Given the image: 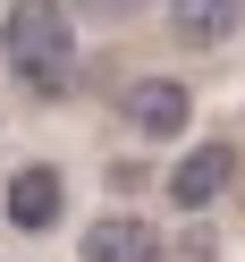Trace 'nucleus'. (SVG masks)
Segmentation results:
<instances>
[{"instance_id":"obj_1","label":"nucleus","mask_w":245,"mask_h":262,"mask_svg":"<svg viewBox=\"0 0 245 262\" xmlns=\"http://www.w3.org/2000/svg\"><path fill=\"white\" fill-rule=\"evenodd\" d=\"M0 59H9V76L34 102H68V85H76V17H68V0H17L0 17Z\"/></svg>"},{"instance_id":"obj_2","label":"nucleus","mask_w":245,"mask_h":262,"mask_svg":"<svg viewBox=\"0 0 245 262\" xmlns=\"http://www.w3.org/2000/svg\"><path fill=\"white\" fill-rule=\"evenodd\" d=\"M0 211H9V228H17V237L59 228V211H68V178H59V161H26V169H9Z\"/></svg>"},{"instance_id":"obj_3","label":"nucleus","mask_w":245,"mask_h":262,"mask_svg":"<svg viewBox=\"0 0 245 262\" xmlns=\"http://www.w3.org/2000/svg\"><path fill=\"white\" fill-rule=\"evenodd\" d=\"M228 186H237V144H228V136L186 144V152H177V169H169V203H177V211H211Z\"/></svg>"},{"instance_id":"obj_4","label":"nucleus","mask_w":245,"mask_h":262,"mask_svg":"<svg viewBox=\"0 0 245 262\" xmlns=\"http://www.w3.org/2000/svg\"><path fill=\"white\" fill-rule=\"evenodd\" d=\"M119 119L136 127V136H152V144H177L194 127V93L177 85V76H136V85L119 93Z\"/></svg>"},{"instance_id":"obj_5","label":"nucleus","mask_w":245,"mask_h":262,"mask_svg":"<svg viewBox=\"0 0 245 262\" xmlns=\"http://www.w3.org/2000/svg\"><path fill=\"white\" fill-rule=\"evenodd\" d=\"M76 254H85V262H169V237H161L144 211H102Z\"/></svg>"},{"instance_id":"obj_6","label":"nucleus","mask_w":245,"mask_h":262,"mask_svg":"<svg viewBox=\"0 0 245 262\" xmlns=\"http://www.w3.org/2000/svg\"><path fill=\"white\" fill-rule=\"evenodd\" d=\"M245 26V0H169V42L177 51H220Z\"/></svg>"},{"instance_id":"obj_7","label":"nucleus","mask_w":245,"mask_h":262,"mask_svg":"<svg viewBox=\"0 0 245 262\" xmlns=\"http://www.w3.org/2000/svg\"><path fill=\"white\" fill-rule=\"evenodd\" d=\"M93 9H144V0H93Z\"/></svg>"}]
</instances>
